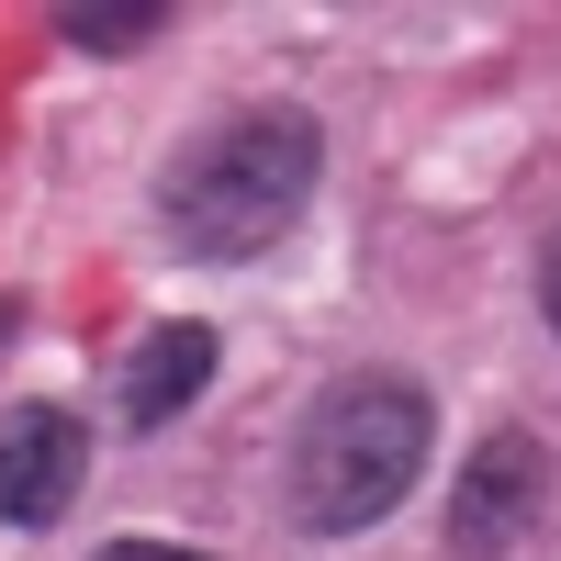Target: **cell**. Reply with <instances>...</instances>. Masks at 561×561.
<instances>
[{"instance_id":"ba28073f","label":"cell","mask_w":561,"mask_h":561,"mask_svg":"<svg viewBox=\"0 0 561 561\" xmlns=\"http://www.w3.org/2000/svg\"><path fill=\"white\" fill-rule=\"evenodd\" d=\"M539 325H550V337H561V237L539 248Z\"/></svg>"},{"instance_id":"52a82bcc","label":"cell","mask_w":561,"mask_h":561,"mask_svg":"<svg viewBox=\"0 0 561 561\" xmlns=\"http://www.w3.org/2000/svg\"><path fill=\"white\" fill-rule=\"evenodd\" d=\"M90 561H214V550H180V539H102Z\"/></svg>"},{"instance_id":"8992f818","label":"cell","mask_w":561,"mask_h":561,"mask_svg":"<svg viewBox=\"0 0 561 561\" xmlns=\"http://www.w3.org/2000/svg\"><path fill=\"white\" fill-rule=\"evenodd\" d=\"M57 34L79 45V57H135L147 34H169V12H158V0H102V12H90V0H79V12H57Z\"/></svg>"},{"instance_id":"277c9868","label":"cell","mask_w":561,"mask_h":561,"mask_svg":"<svg viewBox=\"0 0 561 561\" xmlns=\"http://www.w3.org/2000/svg\"><path fill=\"white\" fill-rule=\"evenodd\" d=\"M90 472L79 404H0V528H57Z\"/></svg>"},{"instance_id":"6da1fadb","label":"cell","mask_w":561,"mask_h":561,"mask_svg":"<svg viewBox=\"0 0 561 561\" xmlns=\"http://www.w3.org/2000/svg\"><path fill=\"white\" fill-rule=\"evenodd\" d=\"M314 180H325L314 113L304 102H237V113H214L203 135H180V147L158 158L147 203H158V237L180 259L237 270V259H270L304 225Z\"/></svg>"},{"instance_id":"3957f363","label":"cell","mask_w":561,"mask_h":561,"mask_svg":"<svg viewBox=\"0 0 561 561\" xmlns=\"http://www.w3.org/2000/svg\"><path fill=\"white\" fill-rule=\"evenodd\" d=\"M550 517V449L528 427H494L449 483V528H438V561H517Z\"/></svg>"},{"instance_id":"5b68a950","label":"cell","mask_w":561,"mask_h":561,"mask_svg":"<svg viewBox=\"0 0 561 561\" xmlns=\"http://www.w3.org/2000/svg\"><path fill=\"white\" fill-rule=\"evenodd\" d=\"M203 382H214V325L203 314H169V325H147V337H135V359H124V427L135 438H158L169 415H192L203 404Z\"/></svg>"},{"instance_id":"9c48e42d","label":"cell","mask_w":561,"mask_h":561,"mask_svg":"<svg viewBox=\"0 0 561 561\" xmlns=\"http://www.w3.org/2000/svg\"><path fill=\"white\" fill-rule=\"evenodd\" d=\"M12 337H23V304H12V293H0V359H12Z\"/></svg>"},{"instance_id":"7a4b0ae2","label":"cell","mask_w":561,"mask_h":561,"mask_svg":"<svg viewBox=\"0 0 561 561\" xmlns=\"http://www.w3.org/2000/svg\"><path fill=\"white\" fill-rule=\"evenodd\" d=\"M427 449H438L427 382H404V370H337L304 404L293 449H280V505H293L304 539H359L427 483Z\"/></svg>"}]
</instances>
